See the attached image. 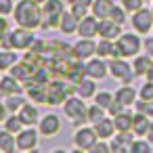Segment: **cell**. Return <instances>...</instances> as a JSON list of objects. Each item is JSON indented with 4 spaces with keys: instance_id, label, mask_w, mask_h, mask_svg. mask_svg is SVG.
Returning a JSON list of instances; mask_svg holds the SVG:
<instances>
[{
    "instance_id": "cell-1",
    "label": "cell",
    "mask_w": 153,
    "mask_h": 153,
    "mask_svg": "<svg viewBox=\"0 0 153 153\" xmlns=\"http://www.w3.org/2000/svg\"><path fill=\"white\" fill-rule=\"evenodd\" d=\"M13 13H15V23L21 27L36 30L42 25V4H36L34 0H17Z\"/></svg>"
},
{
    "instance_id": "cell-2",
    "label": "cell",
    "mask_w": 153,
    "mask_h": 153,
    "mask_svg": "<svg viewBox=\"0 0 153 153\" xmlns=\"http://www.w3.org/2000/svg\"><path fill=\"white\" fill-rule=\"evenodd\" d=\"M71 94H76V84L69 80L63 82V78H53L46 82V105H63Z\"/></svg>"
},
{
    "instance_id": "cell-3",
    "label": "cell",
    "mask_w": 153,
    "mask_h": 153,
    "mask_svg": "<svg viewBox=\"0 0 153 153\" xmlns=\"http://www.w3.org/2000/svg\"><path fill=\"white\" fill-rule=\"evenodd\" d=\"M34 42H36L34 30L19 25V27L11 30L4 40H0V46H2V48H11V51H27Z\"/></svg>"
},
{
    "instance_id": "cell-4",
    "label": "cell",
    "mask_w": 153,
    "mask_h": 153,
    "mask_svg": "<svg viewBox=\"0 0 153 153\" xmlns=\"http://www.w3.org/2000/svg\"><path fill=\"white\" fill-rule=\"evenodd\" d=\"M63 113H65V117H67L71 124H76V126H82L84 122H88V107H86L84 99L78 97V94H71V97L65 99V103H63Z\"/></svg>"
},
{
    "instance_id": "cell-5",
    "label": "cell",
    "mask_w": 153,
    "mask_h": 153,
    "mask_svg": "<svg viewBox=\"0 0 153 153\" xmlns=\"http://www.w3.org/2000/svg\"><path fill=\"white\" fill-rule=\"evenodd\" d=\"M65 13V0H46L42 4V30H55Z\"/></svg>"
},
{
    "instance_id": "cell-6",
    "label": "cell",
    "mask_w": 153,
    "mask_h": 153,
    "mask_svg": "<svg viewBox=\"0 0 153 153\" xmlns=\"http://www.w3.org/2000/svg\"><path fill=\"white\" fill-rule=\"evenodd\" d=\"M140 46H143V42H140V38L136 34H132V32L120 34V38L115 40V48H113L111 57H124V59L136 57L138 51H140Z\"/></svg>"
},
{
    "instance_id": "cell-7",
    "label": "cell",
    "mask_w": 153,
    "mask_h": 153,
    "mask_svg": "<svg viewBox=\"0 0 153 153\" xmlns=\"http://www.w3.org/2000/svg\"><path fill=\"white\" fill-rule=\"evenodd\" d=\"M109 74H111L115 80H120L122 84H130V82L136 78L132 65H130L124 57H111V61H109Z\"/></svg>"
},
{
    "instance_id": "cell-8",
    "label": "cell",
    "mask_w": 153,
    "mask_h": 153,
    "mask_svg": "<svg viewBox=\"0 0 153 153\" xmlns=\"http://www.w3.org/2000/svg\"><path fill=\"white\" fill-rule=\"evenodd\" d=\"M97 140H99V136H97L94 128H90V126H82L74 134V145L78 151H90Z\"/></svg>"
},
{
    "instance_id": "cell-9",
    "label": "cell",
    "mask_w": 153,
    "mask_h": 153,
    "mask_svg": "<svg viewBox=\"0 0 153 153\" xmlns=\"http://www.w3.org/2000/svg\"><path fill=\"white\" fill-rule=\"evenodd\" d=\"M130 23H132V27H134L136 34H149L151 27H153V13H151V9L143 7V9L134 11Z\"/></svg>"
},
{
    "instance_id": "cell-10",
    "label": "cell",
    "mask_w": 153,
    "mask_h": 153,
    "mask_svg": "<svg viewBox=\"0 0 153 153\" xmlns=\"http://www.w3.org/2000/svg\"><path fill=\"white\" fill-rule=\"evenodd\" d=\"M38 130L34 128V126H27V128H23L21 132H17L15 134V140H17V149H21V151H32V149H36V145H38Z\"/></svg>"
},
{
    "instance_id": "cell-11",
    "label": "cell",
    "mask_w": 153,
    "mask_h": 153,
    "mask_svg": "<svg viewBox=\"0 0 153 153\" xmlns=\"http://www.w3.org/2000/svg\"><path fill=\"white\" fill-rule=\"evenodd\" d=\"M61 130V120L57 113H46L40 122H38V132L42 136H55Z\"/></svg>"
},
{
    "instance_id": "cell-12",
    "label": "cell",
    "mask_w": 153,
    "mask_h": 153,
    "mask_svg": "<svg viewBox=\"0 0 153 153\" xmlns=\"http://www.w3.org/2000/svg\"><path fill=\"white\" fill-rule=\"evenodd\" d=\"M78 36L80 38H94V36H99V19L92 13L80 19V23H78Z\"/></svg>"
},
{
    "instance_id": "cell-13",
    "label": "cell",
    "mask_w": 153,
    "mask_h": 153,
    "mask_svg": "<svg viewBox=\"0 0 153 153\" xmlns=\"http://www.w3.org/2000/svg\"><path fill=\"white\" fill-rule=\"evenodd\" d=\"M86 74H88V78H92V80H103V78L109 74V63H105L103 57H92V59H88V63H86Z\"/></svg>"
},
{
    "instance_id": "cell-14",
    "label": "cell",
    "mask_w": 153,
    "mask_h": 153,
    "mask_svg": "<svg viewBox=\"0 0 153 153\" xmlns=\"http://www.w3.org/2000/svg\"><path fill=\"white\" fill-rule=\"evenodd\" d=\"M74 53L78 59H92L97 55V42L92 38H80L76 44H74Z\"/></svg>"
},
{
    "instance_id": "cell-15",
    "label": "cell",
    "mask_w": 153,
    "mask_h": 153,
    "mask_svg": "<svg viewBox=\"0 0 153 153\" xmlns=\"http://www.w3.org/2000/svg\"><path fill=\"white\" fill-rule=\"evenodd\" d=\"M122 34V25L115 23L113 19H99V36L101 38H109V40H117Z\"/></svg>"
},
{
    "instance_id": "cell-16",
    "label": "cell",
    "mask_w": 153,
    "mask_h": 153,
    "mask_svg": "<svg viewBox=\"0 0 153 153\" xmlns=\"http://www.w3.org/2000/svg\"><path fill=\"white\" fill-rule=\"evenodd\" d=\"M34 71H36V67H34L30 61H25V59H23V61H17V63L9 69V74L15 76V78L21 80V82H27V80L34 76Z\"/></svg>"
},
{
    "instance_id": "cell-17",
    "label": "cell",
    "mask_w": 153,
    "mask_h": 153,
    "mask_svg": "<svg viewBox=\"0 0 153 153\" xmlns=\"http://www.w3.org/2000/svg\"><path fill=\"white\" fill-rule=\"evenodd\" d=\"M84 78H88L84 59H74L71 65H69V71H67V78H65V80H69L71 84H78V82H82Z\"/></svg>"
},
{
    "instance_id": "cell-18",
    "label": "cell",
    "mask_w": 153,
    "mask_h": 153,
    "mask_svg": "<svg viewBox=\"0 0 153 153\" xmlns=\"http://www.w3.org/2000/svg\"><path fill=\"white\" fill-rule=\"evenodd\" d=\"M92 128H94V132H97V136L99 138H103V140H107V138H111L113 136V132H115V124H113V117L109 115H105L103 120H99L97 124H92Z\"/></svg>"
},
{
    "instance_id": "cell-19",
    "label": "cell",
    "mask_w": 153,
    "mask_h": 153,
    "mask_svg": "<svg viewBox=\"0 0 153 153\" xmlns=\"http://www.w3.org/2000/svg\"><path fill=\"white\" fill-rule=\"evenodd\" d=\"M132 134H130V130L128 132H117V136H111V143H109V147H111V151H115V153H122V151H130V145H132Z\"/></svg>"
},
{
    "instance_id": "cell-20",
    "label": "cell",
    "mask_w": 153,
    "mask_h": 153,
    "mask_svg": "<svg viewBox=\"0 0 153 153\" xmlns=\"http://www.w3.org/2000/svg\"><path fill=\"white\" fill-rule=\"evenodd\" d=\"M115 2L113 0H94V2L90 4V13L97 17V19H107L113 11Z\"/></svg>"
},
{
    "instance_id": "cell-21",
    "label": "cell",
    "mask_w": 153,
    "mask_h": 153,
    "mask_svg": "<svg viewBox=\"0 0 153 153\" xmlns=\"http://www.w3.org/2000/svg\"><path fill=\"white\" fill-rule=\"evenodd\" d=\"M17 113H19V117H21V122H23L25 126H34V124L40 122V111H38V107L32 105V103H25Z\"/></svg>"
},
{
    "instance_id": "cell-22",
    "label": "cell",
    "mask_w": 153,
    "mask_h": 153,
    "mask_svg": "<svg viewBox=\"0 0 153 153\" xmlns=\"http://www.w3.org/2000/svg\"><path fill=\"white\" fill-rule=\"evenodd\" d=\"M23 82L21 80H17L15 76H2L0 78V92L2 94H17V92H21L23 90V86H21Z\"/></svg>"
},
{
    "instance_id": "cell-23",
    "label": "cell",
    "mask_w": 153,
    "mask_h": 153,
    "mask_svg": "<svg viewBox=\"0 0 153 153\" xmlns=\"http://www.w3.org/2000/svg\"><path fill=\"white\" fill-rule=\"evenodd\" d=\"M76 94L82 97L84 101H86V99H92V97L97 94V80L84 78L82 82H78V84H76Z\"/></svg>"
},
{
    "instance_id": "cell-24",
    "label": "cell",
    "mask_w": 153,
    "mask_h": 153,
    "mask_svg": "<svg viewBox=\"0 0 153 153\" xmlns=\"http://www.w3.org/2000/svg\"><path fill=\"white\" fill-rule=\"evenodd\" d=\"M149 126H151V120H149L147 113L136 111V113L132 115V132H134L136 136H145L147 130H149Z\"/></svg>"
},
{
    "instance_id": "cell-25",
    "label": "cell",
    "mask_w": 153,
    "mask_h": 153,
    "mask_svg": "<svg viewBox=\"0 0 153 153\" xmlns=\"http://www.w3.org/2000/svg\"><path fill=\"white\" fill-rule=\"evenodd\" d=\"M78 23H80V19H78V17H74V15H71V11H65V13H63V17H61L59 30H61L65 36H69V34H78Z\"/></svg>"
},
{
    "instance_id": "cell-26",
    "label": "cell",
    "mask_w": 153,
    "mask_h": 153,
    "mask_svg": "<svg viewBox=\"0 0 153 153\" xmlns=\"http://www.w3.org/2000/svg\"><path fill=\"white\" fill-rule=\"evenodd\" d=\"M115 99H117V101H122L126 107L134 105V101H136V90H134V86H130V84L120 86V88L115 90Z\"/></svg>"
},
{
    "instance_id": "cell-27",
    "label": "cell",
    "mask_w": 153,
    "mask_h": 153,
    "mask_svg": "<svg viewBox=\"0 0 153 153\" xmlns=\"http://www.w3.org/2000/svg\"><path fill=\"white\" fill-rule=\"evenodd\" d=\"M132 115L134 113H130V111H122V113H117V115H113V124H115V130L117 132H128V130H132Z\"/></svg>"
},
{
    "instance_id": "cell-28",
    "label": "cell",
    "mask_w": 153,
    "mask_h": 153,
    "mask_svg": "<svg viewBox=\"0 0 153 153\" xmlns=\"http://www.w3.org/2000/svg\"><path fill=\"white\" fill-rule=\"evenodd\" d=\"M17 61H19V55L15 51H11V48H2V51H0V71L11 69Z\"/></svg>"
},
{
    "instance_id": "cell-29",
    "label": "cell",
    "mask_w": 153,
    "mask_h": 153,
    "mask_svg": "<svg viewBox=\"0 0 153 153\" xmlns=\"http://www.w3.org/2000/svg\"><path fill=\"white\" fill-rule=\"evenodd\" d=\"M151 63H153V57L151 55H136L134 61H132V69H134L136 76H145Z\"/></svg>"
},
{
    "instance_id": "cell-30",
    "label": "cell",
    "mask_w": 153,
    "mask_h": 153,
    "mask_svg": "<svg viewBox=\"0 0 153 153\" xmlns=\"http://www.w3.org/2000/svg\"><path fill=\"white\" fill-rule=\"evenodd\" d=\"M15 147H17L15 134L9 132L7 128L0 130V151H2V153H11V151H15Z\"/></svg>"
},
{
    "instance_id": "cell-31",
    "label": "cell",
    "mask_w": 153,
    "mask_h": 153,
    "mask_svg": "<svg viewBox=\"0 0 153 153\" xmlns=\"http://www.w3.org/2000/svg\"><path fill=\"white\" fill-rule=\"evenodd\" d=\"M25 103H27V101L21 97V92H17V94H4V105H7L9 113H17Z\"/></svg>"
},
{
    "instance_id": "cell-32",
    "label": "cell",
    "mask_w": 153,
    "mask_h": 153,
    "mask_svg": "<svg viewBox=\"0 0 153 153\" xmlns=\"http://www.w3.org/2000/svg\"><path fill=\"white\" fill-rule=\"evenodd\" d=\"M113 48H115V40H109V38H101L97 42V57H111L113 55Z\"/></svg>"
},
{
    "instance_id": "cell-33",
    "label": "cell",
    "mask_w": 153,
    "mask_h": 153,
    "mask_svg": "<svg viewBox=\"0 0 153 153\" xmlns=\"http://www.w3.org/2000/svg\"><path fill=\"white\" fill-rule=\"evenodd\" d=\"M4 124V128L9 130V132H13V134H17V132H21L23 130V122H21V117H19V113H11V115H7V120L2 122Z\"/></svg>"
},
{
    "instance_id": "cell-34",
    "label": "cell",
    "mask_w": 153,
    "mask_h": 153,
    "mask_svg": "<svg viewBox=\"0 0 153 153\" xmlns=\"http://www.w3.org/2000/svg\"><path fill=\"white\" fill-rule=\"evenodd\" d=\"M105 111H107V109L101 107V105H97V103L90 105V107H88V122H90V124H97L99 120L105 117Z\"/></svg>"
},
{
    "instance_id": "cell-35",
    "label": "cell",
    "mask_w": 153,
    "mask_h": 153,
    "mask_svg": "<svg viewBox=\"0 0 153 153\" xmlns=\"http://www.w3.org/2000/svg\"><path fill=\"white\" fill-rule=\"evenodd\" d=\"M113 99H115V94H111L109 90H101V92H97V94H94V103H97V105H101V107H105V109L111 105V101H113Z\"/></svg>"
},
{
    "instance_id": "cell-36",
    "label": "cell",
    "mask_w": 153,
    "mask_h": 153,
    "mask_svg": "<svg viewBox=\"0 0 153 153\" xmlns=\"http://www.w3.org/2000/svg\"><path fill=\"white\" fill-rule=\"evenodd\" d=\"M134 107H136V111H140V113H147L149 117H153V101L138 99V101H134Z\"/></svg>"
},
{
    "instance_id": "cell-37",
    "label": "cell",
    "mask_w": 153,
    "mask_h": 153,
    "mask_svg": "<svg viewBox=\"0 0 153 153\" xmlns=\"http://www.w3.org/2000/svg\"><path fill=\"white\" fill-rule=\"evenodd\" d=\"M126 13H128V11H126L124 7H117V4H115L113 11H111V15H109V19H113L115 23L124 25V23H126Z\"/></svg>"
},
{
    "instance_id": "cell-38",
    "label": "cell",
    "mask_w": 153,
    "mask_h": 153,
    "mask_svg": "<svg viewBox=\"0 0 153 153\" xmlns=\"http://www.w3.org/2000/svg\"><path fill=\"white\" fill-rule=\"evenodd\" d=\"M151 147H153V145H151L149 140H132L130 151H132V153H149Z\"/></svg>"
},
{
    "instance_id": "cell-39",
    "label": "cell",
    "mask_w": 153,
    "mask_h": 153,
    "mask_svg": "<svg viewBox=\"0 0 153 153\" xmlns=\"http://www.w3.org/2000/svg\"><path fill=\"white\" fill-rule=\"evenodd\" d=\"M138 97H140V99H145V101H153V82H151V80H147V82L140 86Z\"/></svg>"
},
{
    "instance_id": "cell-40",
    "label": "cell",
    "mask_w": 153,
    "mask_h": 153,
    "mask_svg": "<svg viewBox=\"0 0 153 153\" xmlns=\"http://www.w3.org/2000/svg\"><path fill=\"white\" fill-rule=\"evenodd\" d=\"M120 2H122V7H124L128 13H134V11L143 9V2H145V0H120Z\"/></svg>"
},
{
    "instance_id": "cell-41",
    "label": "cell",
    "mask_w": 153,
    "mask_h": 153,
    "mask_svg": "<svg viewBox=\"0 0 153 153\" xmlns=\"http://www.w3.org/2000/svg\"><path fill=\"white\" fill-rule=\"evenodd\" d=\"M88 9H90V7H84V4H69L71 15H74V17H78V19L86 17V15H88Z\"/></svg>"
},
{
    "instance_id": "cell-42",
    "label": "cell",
    "mask_w": 153,
    "mask_h": 153,
    "mask_svg": "<svg viewBox=\"0 0 153 153\" xmlns=\"http://www.w3.org/2000/svg\"><path fill=\"white\" fill-rule=\"evenodd\" d=\"M124 109H126V105H124L122 101H117V99H113V101H111V105L107 107V113H109V115L113 117V115H117V113H122Z\"/></svg>"
},
{
    "instance_id": "cell-43",
    "label": "cell",
    "mask_w": 153,
    "mask_h": 153,
    "mask_svg": "<svg viewBox=\"0 0 153 153\" xmlns=\"http://www.w3.org/2000/svg\"><path fill=\"white\" fill-rule=\"evenodd\" d=\"M15 11V2L13 0H0V15H11Z\"/></svg>"
},
{
    "instance_id": "cell-44",
    "label": "cell",
    "mask_w": 153,
    "mask_h": 153,
    "mask_svg": "<svg viewBox=\"0 0 153 153\" xmlns=\"http://www.w3.org/2000/svg\"><path fill=\"white\" fill-rule=\"evenodd\" d=\"M11 27H9V19H4V15H0V40H4L9 36Z\"/></svg>"
},
{
    "instance_id": "cell-45",
    "label": "cell",
    "mask_w": 153,
    "mask_h": 153,
    "mask_svg": "<svg viewBox=\"0 0 153 153\" xmlns=\"http://www.w3.org/2000/svg\"><path fill=\"white\" fill-rule=\"evenodd\" d=\"M90 151H94V153H99V151H101V153H107V151H111V147H109L107 143H103V138H99Z\"/></svg>"
},
{
    "instance_id": "cell-46",
    "label": "cell",
    "mask_w": 153,
    "mask_h": 153,
    "mask_svg": "<svg viewBox=\"0 0 153 153\" xmlns=\"http://www.w3.org/2000/svg\"><path fill=\"white\" fill-rule=\"evenodd\" d=\"M4 94L0 92V122H4L7 120V115H9V109H7V105H4V99H2Z\"/></svg>"
},
{
    "instance_id": "cell-47",
    "label": "cell",
    "mask_w": 153,
    "mask_h": 153,
    "mask_svg": "<svg viewBox=\"0 0 153 153\" xmlns=\"http://www.w3.org/2000/svg\"><path fill=\"white\" fill-rule=\"evenodd\" d=\"M143 46H145V51H147V55H151L153 57V36H149L145 42H143Z\"/></svg>"
},
{
    "instance_id": "cell-48",
    "label": "cell",
    "mask_w": 153,
    "mask_h": 153,
    "mask_svg": "<svg viewBox=\"0 0 153 153\" xmlns=\"http://www.w3.org/2000/svg\"><path fill=\"white\" fill-rule=\"evenodd\" d=\"M67 4H84V7H90L94 0H65Z\"/></svg>"
},
{
    "instance_id": "cell-49",
    "label": "cell",
    "mask_w": 153,
    "mask_h": 153,
    "mask_svg": "<svg viewBox=\"0 0 153 153\" xmlns=\"http://www.w3.org/2000/svg\"><path fill=\"white\" fill-rule=\"evenodd\" d=\"M145 136H147V140L153 145V122H151V126H149V130H147V134H145Z\"/></svg>"
},
{
    "instance_id": "cell-50",
    "label": "cell",
    "mask_w": 153,
    "mask_h": 153,
    "mask_svg": "<svg viewBox=\"0 0 153 153\" xmlns=\"http://www.w3.org/2000/svg\"><path fill=\"white\" fill-rule=\"evenodd\" d=\"M145 78H147V80H151V82H153V63H151V65H149V69H147V74H145Z\"/></svg>"
},
{
    "instance_id": "cell-51",
    "label": "cell",
    "mask_w": 153,
    "mask_h": 153,
    "mask_svg": "<svg viewBox=\"0 0 153 153\" xmlns=\"http://www.w3.org/2000/svg\"><path fill=\"white\" fill-rule=\"evenodd\" d=\"M34 2H36V4H44V2H46V0H34Z\"/></svg>"
},
{
    "instance_id": "cell-52",
    "label": "cell",
    "mask_w": 153,
    "mask_h": 153,
    "mask_svg": "<svg viewBox=\"0 0 153 153\" xmlns=\"http://www.w3.org/2000/svg\"><path fill=\"white\" fill-rule=\"evenodd\" d=\"M145 2H149V0H145Z\"/></svg>"
},
{
    "instance_id": "cell-53",
    "label": "cell",
    "mask_w": 153,
    "mask_h": 153,
    "mask_svg": "<svg viewBox=\"0 0 153 153\" xmlns=\"http://www.w3.org/2000/svg\"><path fill=\"white\" fill-rule=\"evenodd\" d=\"M151 13H153V9H151Z\"/></svg>"
}]
</instances>
